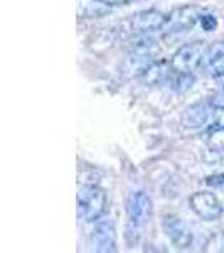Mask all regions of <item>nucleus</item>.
<instances>
[{
  "label": "nucleus",
  "mask_w": 224,
  "mask_h": 253,
  "mask_svg": "<svg viewBox=\"0 0 224 253\" xmlns=\"http://www.w3.org/2000/svg\"><path fill=\"white\" fill-rule=\"evenodd\" d=\"M160 224H162V230L167 238L170 240V243L174 247L181 248V250H186L192 245V233L190 230L186 226V223L179 218L177 214L174 213H165L162 216L160 219Z\"/></svg>",
  "instance_id": "nucleus-6"
},
{
  "label": "nucleus",
  "mask_w": 224,
  "mask_h": 253,
  "mask_svg": "<svg viewBox=\"0 0 224 253\" xmlns=\"http://www.w3.org/2000/svg\"><path fill=\"white\" fill-rule=\"evenodd\" d=\"M219 80H221V86H223V89H224V76H223V78H219Z\"/></svg>",
  "instance_id": "nucleus-20"
},
{
  "label": "nucleus",
  "mask_w": 224,
  "mask_h": 253,
  "mask_svg": "<svg viewBox=\"0 0 224 253\" xmlns=\"http://www.w3.org/2000/svg\"><path fill=\"white\" fill-rule=\"evenodd\" d=\"M204 10L197 5H182L177 7L167 15V22L164 29L167 32H184L190 31L195 24L201 20Z\"/></svg>",
  "instance_id": "nucleus-4"
},
{
  "label": "nucleus",
  "mask_w": 224,
  "mask_h": 253,
  "mask_svg": "<svg viewBox=\"0 0 224 253\" xmlns=\"http://www.w3.org/2000/svg\"><path fill=\"white\" fill-rule=\"evenodd\" d=\"M213 108L207 101H199V103L189 105L181 115V125L184 128H201L204 126L211 118Z\"/></svg>",
  "instance_id": "nucleus-9"
},
{
  "label": "nucleus",
  "mask_w": 224,
  "mask_h": 253,
  "mask_svg": "<svg viewBox=\"0 0 224 253\" xmlns=\"http://www.w3.org/2000/svg\"><path fill=\"white\" fill-rule=\"evenodd\" d=\"M105 2H108L112 7H113V5L118 7V5H128V3L135 2V0H105Z\"/></svg>",
  "instance_id": "nucleus-19"
},
{
  "label": "nucleus",
  "mask_w": 224,
  "mask_h": 253,
  "mask_svg": "<svg viewBox=\"0 0 224 253\" xmlns=\"http://www.w3.org/2000/svg\"><path fill=\"white\" fill-rule=\"evenodd\" d=\"M207 71H209V75L213 76V78H223L224 76V54L218 56L216 59L211 61L209 64H207Z\"/></svg>",
  "instance_id": "nucleus-15"
},
{
  "label": "nucleus",
  "mask_w": 224,
  "mask_h": 253,
  "mask_svg": "<svg viewBox=\"0 0 224 253\" xmlns=\"http://www.w3.org/2000/svg\"><path fill=\"white\" fill-rule=\"evenodd\" d=\"M194 76L192 73H179V71H174V75L170 76L169 83L172 89L176 91H187V89L192 88L194 84Z\"/></svg>",
  "instance_id": "nucleus-12"
},
{
  "label": "nucleus",
  "mask_w": 224,
  "mask_h": 253,
  "mask_svg": "<svg viewBox=\"0 0 224 253\" xmlns=\"http://www.w3.org/2000/svg\"><path fill=\"white\" fill-rule=\"evenodd\" d=\"M127 214L130 224L137 228L145 226L153 214V201L144 191H137L128 198L127 203Z\"/></svg>",
  "instance_id": "nucleus-5"
},
{
  "label": "nucleus",
  "mask_w": 224,
  "mask_h": 253,
  "mask_svg": "<svg viewBox=\"0 0 224 253\" xmlns=\"http://www.w3.org/2000/svg\"><path fill=\"white\" fill-rule=\"evenodd\" d=\"M174 75V68L170 61H152L140 75V80L145 84H160L170 80Z\"/></svg>",
  "instance_id": "nucleus-10"
},
{
  "label": "nucleus",
  "mask_w": 224,
  "mask_h": 253,
  "mask_svg": "<svg viewBox=\"0 0 224 253\" xmlns=\"http://www.w3.org/2000/svg\"><path fill=\"white\" fill-rule=\"evenodd\" d=\"M221 54H224V42L211 44V46L206 49V54H204V58H202V64H201V66H207L211 61L216 59L218 56H221Z\"/></svg>",
  "instance_id": "nucleus-14"
},
{
  "label": "nucleus",
  "mask_w": 224,
  "mask_h": 253,
  "mask_svg": "<svg viewBox=\"0 0 224 253\" xmlns=\"http://www.w3.org/2000/svg\"><path fill=\"white\" fill-rule=\"evenodd\" d=\"M167 15L162 14L160 10L155 9H147L140 10L132 15L130 19V27L135 34H149V32H155L165 27Z\"/></svg>",
  "instance_id": "nucleus-8"
},
{
  "label": "nucleus",
  "mask_w": 224,
  "mask_h": 253,
  "mask_svg": "<svg viewBox=\"0 0 224 253\" xmlns=\"http://www.w3.org/2000/svg\"><path fill=\"white\" fill-rule=\"evenodd\" d=\"M189 205L190 210L204 221H214L223 214V203L219 201L218 196L209 191H197L190 194Z\"/></svg>",
  "instance_id": "nucleus-3"
},
{
  "label": "nucleus",
  "mask_w": 224,
  "mask_h": 253,
  "mask_svg": "<svg viewBox=\"0 0 224 253\" xmlns=\"http://www.w3.org/2000/svg\"><path fill=\"white\" fill-rule=\"evenodd\" d=\"M76 12L79 19H100L112 12V5L105 0H78Z\"/></svg>",
  "instance_id": "nucleus-11"
},
{
  "label": "nucleus",
  "mask_w": 224,
  "mask_h": 253,
  "mask_svg": "<svg viewBox=\"0 0 224 253\" xmlns=\"http://www.w3.org/2000/svg\"><path fill=\"white\" fill-rule=\"evenodd\" d=\"M91 247L98 253L116 252V228L110 219H98L91 233Z\"/></svg>",
  "instance_id": "nucleus-7"
},
{
  "label": "nucleus",
  "mask_w": 224,
  "mask_h": 253,
  "mask_svg": "<svg viewBox=\"0 0 224 253\" xmlns=\"http://www.w3.org/2000/svg\"><path fill=\"white\" fill-rule=\"evenodd\" d=\"M221 126H224V105L216 107L214 118H213V126H211V130H213V128H221Z\"/></svg>",
  "instance_id": "nucleus-17"
},
{
  "label": "nucleus",
  "mask_w": 224,
  "mask_h": 253,
  "mask_svg": "<svg viewBox=\"0 0 224 253\" xmlns=\"http://www.w3.org/2000/svg\"><path fill=\"white\" fill-rule=\"evenodd\" d=\"M199 26H201L202 31L206 32H213L216 31V27H218V17L213 14H202L201 15V20H199Z\"/></svg>",
  "instance_id": "nucleus-16"
},
{
  "label": "nucleus",
  "mask_w": 224,
  "mask_h": 253,
  "mask_svg": "<svg viewBox=\"0 0 224 253\" xmlns=\"http://www.w3.org/2000/svg\"><path fill=\"white\" fill-rule=\"evenodd\" d=\"M206 42L202 41H194V42H187L182 47H179L176 54L172 56L170 63H172L174 71L179 73H192L195 68L202 64V58L206 54Z\"/></svg>",
  "instance_id": "nucleus-2"
},
{
  "label": "nucleus",
  "mask_w": 224,
  "mask_h": 253,
  "mask_svg": "<svg viewBox=\"0 0 224 253\" xmlns=\"http://www.w3.org/2000/svg\"><path fill=\"white\" fill-rule=\"evenodd\" d=\"M206 184L211 187H224V172L213 174L206 177Z\"/></svg>",
  "instance_id": "nucleus-18"
},
{
  "label": "nucleus",
  "mask_w": 224,
  "mask_h": 253,
  "mask_svg": "<svg viewBox=\"0 0 224 253\" xmlns=\"http://www.w3.org/2000/svg\"><path fill=\"white\" fill-rule=\"evenodd\" d=\"M207 147L213 152H224V126L211 130L207 135Z\"/></svg>",
  "instance_id": "nucleus-13"
},
{
  "label": "nucleus",
  "mask_w": 224,
  "mask_h": 253,
  "mask_svg": "<svg viewBox=\"0 0 224 253\" xmlns=\"http://www.w3.org/2000/svg\"><path fill=\"white\" fill-rule=\"evenodd\" d=\"M107 213V194L95 184H84L78 189V218L96 223Z\"/></svg>",
  "instance_id": "nucleus-1"
}]
</instances>
